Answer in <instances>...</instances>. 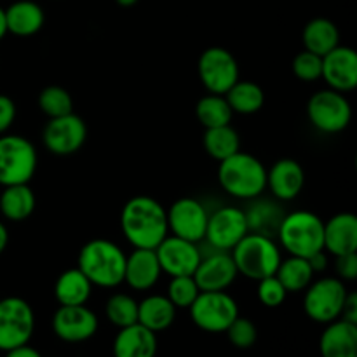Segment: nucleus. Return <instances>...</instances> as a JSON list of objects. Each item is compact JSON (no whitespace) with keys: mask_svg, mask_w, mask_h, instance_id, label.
I'll return each mask as SVG.
<instances>
[{"mask_svg":"<svg viewBox=\"0 0 357 357\" xmlns=\"http://www.w3.org/2000/svg\"><path fill=\"white\" fill-rule=\"evenodd\" d=\"M310 264V267H312L314 274H319V272H324L328 268V255L326 251H317L316 255H312L310 258H307Z\"/></svg>","mask_w":357,"mask_h":357,"instance_id":"37998d69","label":"nucleus"},{"mask_svg":"<svg viewBox=\"0 0 357 357\" xmlns=\"http://www.w3.org/2000/svg\"><path fill=\"white\" fill-rule=\"evenodd\" d=\"M167 215V230L171 236L181 237V239L201 243L206 237V227H208V209L202 202L192 197H181L174 201L166 211Z\"/></svg>","mask_w":357,"mask_h":357,"instance_id":"4468645a","label":"nucleus"},{"mask_svg":"<svg viewBox=\"0 0 357 357\" xmlns=\"http://www.w3.org/2000/svg\"><path fill=\"white\" fill-rule=\"evenodd\" d=\"M105 314H107V319L119 330L131 326V324L138 323V302L131 295L115 293L107 300Z\"/></svg>","mask_w":357,"mask_h":357,"instance_id":"72a5a7b5","label":"nucleus"},{"mask_svg":"<svg viewBox=\"0 0 357 357\" xmlns=\"http://www.w3.org/2000/svg\"><path fill=\"white\" fill-rule=\"evenodd\" d=\"M321 357H357V324L337 319L326 326L319 340Z\"/></svg>","mask_w":357,"mask_h":357,"instance_id":"5701e85b","label":"nucleus"},{"mask_svg":"<svg viewBox=\"0 0 357 357\" xmlns=\"http://www.w3.org/2000/svg\"><path fill=\"white\" fill-rule=\"evenodd\" d=\"M321 79L330 89L349 93L357 87V52L347 45H337L323 56Z\"/></svg>","mask_w":357,"mask_h":357,"instance_id":"a211bd4d","label":"nucleus"},{"mask_svg":"<svg viewBox=\"0 0 357 357\" xmlns=\"http://www.w3.org/2000/svg\"><path fill=\"white\" fill-rule=\"evenodd\" d=\"M237 275L239 272L230 251L216 250L206 257L202 255L194 272V279L201 291H227L236 282Z\"/></svg>","mask_w":357,"mask_h":357,"instance_id":"f3484780","label":"nucleus"},{"mask_svg":"<svg viewBox=\"0 0 357 357\" xmlns=\"http://www.w3.org/2000/svg\"><path fill=\"white\" fill-rule=\"evenodd\" d=\"M94 286L79 267L61 272L56 279L54 296L59 305H86Z\"/></svg>","mask_w":357,"mask_h":357,"instance_id":"bb28decb","label":"nucleus"},{"mask_svg":"<svg viewBox=\"0 0 357 357\" xmlns=\"http://www.w3.org/2000/svg\"><path fill=\"white\" fill-rule=\"evenodd\" d=\"M115 2H117L121 7H131V6H135L138 0H115Z\"/></svg>","mask_w":357,"mask_h":357,"instance_id":"de8ad7c7","label":"nucleus"},{"mask_svg":"<svg viewBox=\"0 0 357 357\" xmlns=\"http://www.w3.org/2000/svg\"><path fill=\"white\" fill-rule=\"evenodd\" d=\"M35 206H37V199L28 183L3 187L0 194V213L9 222H24L33 215Z\"/></svg>","mask_w":357,"mask_h":357,"instance_id":"a878e982","label":"nucleus"},{"mask_svg":"<svg viewBox=\"0 0 357 357\" xmlns=\"http://www.w3.org/2000/svg\"><path fill=\"white\" fill-rule=\"evenodd\" d=\"M307 117L317 131L335 135L349 128L352 121V107L344 93L328 87L310 96L307 103Z\"/></svg>","mask_w":357,"mask_h":357,"instance_id":"6e6552de","label":"nucleus"},{"mask_svg":"<svg viewBox=\"0 0 357 357\" xmlns=\"http://www.w3.org/2000/svg\"><path fill=\"white\" fill-rule=\"evenodd\" d=\"M16 119V105L6 94H0V135H6Z\"/></svg>","mask_w":357,"mask_h":357,"instance_id":"a19ab883","label":"nucleus"},{"mask_svg":"<svg viewBox=\"0 0 357 357\" xmlns=\"http://www.w3.org/2000/svg\"><path fill=\"white\" fill-rule=\"evenodd\" d=\"M176 307L164 295H150L138 302V323L153 333L166 331L176 319Z\"/></svg>","mask_w":357,"mask_h":357,"instance_id":"393cba45","label":"nucleus"},{"mask_svg":"<svg viewBox=\"0 0 357 357\" xmlns=\"http://www.w3.org/2000/svg\"><path fill=\"white\" fill-rule=\"evenodd\" d=\"M282 211L275 204L267 201L257 202L246 211L248 227L250 232L264 234V236H274L278 234L279 223L282 220Z\"/></svg>","mask_w":357,"mask_h":357,"instance_id":"473e14b6","label":"nucleus"},{"mask_svg":"<svg viewBox=\"0 0 357 357\" xmlns=\"http://www.w3.org/2000/svg\"><path fill=\"white\" fill-rule=\"evenodd\" d=\"M35 331V312L20 296L0 300V351L7 352L30 344Z\"/></svg>","mask_w":357,"mask_h":357,"instance_id":"9d476101","label":"nucleus"},{"mask_svg":"<svg viewBox=\"0 0 357 357\" xmlns=\"http://www.w3.org/2000/svg\"><path fill=\"white\" fill-rule=\"evenodd\" d=\"M38 155L33 143L20 135H0V185L30 183Z\"/></svg>","mask_w":357,"mask_h":357,"instance_id":"423d86ee","label":"nucleus"},{"mask_svg":"<svg viewBox=\"0 0 357 357\" xmlns=\"http://www.w3.org/2000/svg\"><path fill=\"white\" fill-rule=\"evenodd\" d=\"M335 272L342 281H356L357 279V253L342 255L335 258Z\"/></svg>","mask_w":357,"mask_h":357,"instance_id":"ea45409f","label":"nucleus"},{"mask_svg":"<svg viewBox=\"0 0 357 357\" xmlns=\"http://www.w3.org/2000/svg\"><path fill=\"white\" fill-rule=\"evenodd\" d=\"M218 181L220 187L232 197L253 201L267 188V167L260 159L239 150L220 160Z\"/></svg>","mask_w":357,"mask_h":357,"instance_id":"f03ea898","label":"nucleus"},{"mask_svg":"<svg viewBox=\"0 0 357 357\" xmlns=\"http://www.w3.org/2000/svg\"><path fill=\"white\" fill-rule=\"evenodd\" d=\"M197 73L211 94H225L239 80V63L223 47H209L199 56Z\"/></svg>","mask_w":357,"mask_h":357,"instance_id":"9b49d317","label":"nucleus"},{"mask_svg":"<svg viewBox=\"0 0 357 357\" xmlns=\"http://www.w3.org/2000/svg\"><path fill=\"white\" fill-rule=\"evenodd\" d=\"M114 357H155L157 333L139 323L119 330L112 345Z\"/></svg>","mask_w":357,"mask_h":357,"instance_id":"4be33fe9","label":"nucleus"},{"mask_svg":"<svg viewBox=\"0 0 357 357\" xmlns=\"http://www.w3.org/2000/svg\"><path fill=\"white\" fill-rule=\"evenodd\" d=\"M155 255L162 272L169 278L194 275L195 268L202 258V251L197 243H192V241L181 239L176 236H167L155 248Z\"/></svg>","mask_w":357,"mask_h":357,"instance_id":"dca6fc26","label":"nucleus"},{"mask_svg":"<svg viewBox=\"0 0 357 357\" xmlns=\"http://www.w3.org/2000/svg\"><path fill=\"white\" fill-rule=\"evenodd\" d=\"M278 237L291 257L310 258L324 250V222L312 211L288 213L279 223Z\"/></svg>","mask_w":357,"mask_h":357,"instance_id":"39448f33","label":"nucleus"},{"mask_svg":"<svg viewBox=\"0 0 357 357\" xmlns=\"http://www.w3.org/2000/svg\"><path fill=\"white\" fill-rule=\"evenodd\" d=\"M302 40L305 51L321 56L340 45V31L337 24L328 17H314L305 24L302 31Z\"/></svg>","mask_w":357,"mask_h":357,"instance_id":"cd10ccee","label":"nucleus"},{"mask_svg":"<svg viewBox=\"0 0 357 357\" xmlns=\"http://www.w3.org/2000/svg\"><path fill=\"white\" fill-rule=\"evenodd\" d=\"M121 230L132 248L155 250L169 236L166 209L153 197L136 195L122 208Z\"/></svg>","mask_w":357,"mask_h":357,"instance_id":"f257e3e1","label":"nucleus"},{"mask_svg":"<svg viewBox=\"0 0 357 357\" xmlns=\"http://www.w3.org/2000/svg\"><path fill=\"white\" fill-rule=\"evenodd\" d=\"M257 282H258V289H257L258 300H260L265 307H268V309H275V307L284 303L286 296H288V291H286L284 286L281 284V281L275 278V274L260 279V281Z\"/></svg>","mask_w":357,"mask_h":357,"instance_id":"58836bf2","label":"nucleus"},{"mask_svg":"<svg viewBox=\"0 0 357 357\" xmlns=\"http://www.w3.org/2000/svg\"><path fill=\"white\" fill-rule=\"evenodd\" d=\"M239 275L260 281V279L274 275L281 264V248L274 237L264 234L248 232L230 251Z\"/></svg>","mask_w":357,"mask_h":357,"instance_id":"20e7f679","label":"nucleus"},{"mask_svg":"<svg viewBox=\"0 0 357 357\" xmlns=\"http://www.w3.org/2000/svg\"><path fill=\"white\" fill-rule=\"evenodd\" d=\"M45 23L44 9L33 0H17L6 9L7 33L16 37H31Z\"/></svg>","mask_w":357,"mask_h":357,"instance_id":"b1692460","label":"nucleus"},{"mask_svg":"<svg viewBox=\"0 0 357 357\" xmlns=\"http://www.w3.org/2000/svg\"><path fill=\"white\" fill-rule=\"evenodd\" d=\"M248 232L246 211L237 206H223L208 216L204 241L216 251H232Z\"/></svg>","mask_w":357,"mask_h":357,"instance_id":"f8f14e48","label":"nucleus"},{"mask_svg":"<svg viewBox=\"0 0 357 357\" xmlns=\"http://www.w3.org/2000/svg\"><path fill=\"white\" fill-rule=\"evenodd\" d=\"M347 295L345 282L337 275L319 278L305 288L303 310L314 323L330 324L342 317Z\"/></svg>","mask_w":357,"mask_h":357,"instance_id":"0eeeda50","label":"nucleus"},{"mask_svg":"<svg viewBox=\"0 0 357 357\" xmlns=\"http://www.w3.org/2000/svg\"><path fill=\"white\" fill-rule=\"evenodd\" d=\"M340 319L349 321V323L357 324V295L356 293H349L347 300H345L344 310H342Z\"/></svg>","mask_w":357,"mask_h":357,"instance_id":"79ce46f5","label":"nucleus"},{"mask_svg":"<svg viewBox=\"0 0 357 357\" xmlns=\"http://www.w3.org/2000/svg\"><path fill=\"white\" fill-rule=\"evenodd\" d=\"M7 243H9V232H7V227L0 222V255L7 248Z\"/></svg>","mask_w":357,"mask_h":357,"instance_id":"a18cd8bd","label":"nucleus"},{"mask_svg":"<svg viewBox=\"0 0 357 357\" xmlns=\"http://www.w3.org/2000/svg\"><path fill=\"white\" fill-rule=\"evenodd\" d=\"M227 337H229L230 344L237 349H250L253 347L255 342L258 338L257 326L251 319L237 316L236 321L227 328Z\"/></svg>","mask_w":357,"mask_h":357,"instance_id":"4c0bfd02","label":"nucleus"},{"mask_svg":"<svg viewBox=\"0 0 357 357\" xmlns=\"http://www.w3.org/2000/svg\"><path fill=\"white\" fill-rule=\"evenodd\" d=\"M162 268L157 260L155 250L135 248L129 257H126L124 282L136 291H149L159 281Z\"/></svg>","mask_w":357,"mask_h":357,"instance_id":"6ab92c4d","label":"nucleus"},{"mask_svg":"<svg viewBox=\"0 0 357 357\" xmlns=\"http://www.w3.org/2000/svg\"><path fill=\"white\" fill-rule=\"evenodd\" d=\"M202 145H204L208 155L220 162V160L227 159V157L234 155L241 150L239 132L230 124L209 128L206 129L204 136H202Z\"/></svg>","mask_w":357,"mask_h":357,"instance_id":"7c9ffc66","label":"nucleus"},{"mask_svg":"<svg viewBox=\"0 0 357 357\" xmlns=\"http://www.w3.org/2000/svg\"><path fill=\"white\" fill-rule=\"evenodd\" d=\"M7 35V26H6V9L0 7V40Z\"/></svg>","mask_w":357,"mask_h":357,"instance_id":"49530a36","label":"nucleus"},{"mask_svg":"<svg viewBox=\"0 0 357 357\" xmlns=\"http://www.w3.org/2000/svg\"><path fill=\"white\" fill-rule=\"evenodd\" d=\"M195 115H197V121L201 122L202 128L209 129L230 124L234 117V112L223 94L209 93L197 101Z\"/></svg>","mask_w":357,"mask_h":357,"instance_id":"2f4dec72","label":"nucleus"},{"mask_svg":"<svg viewBox=\"0 0 357 357\" xmlns=\"http://www.w3.org/2000/svg\"><path fill=\"white\" fill-rule=\"evenodd\" d=\"M77 267L98 288H117L124 282L126 253L108 239L86 243L77 258Z\"/></svg>","mask_w":357,"mask_h":357,"instance_id":"7ed1b4c3","label":"nucleus"},{"mask_svg":"<svg viewBox=\"0 0 357 357\" xmlns=\"http://www.w3.org/2000/svg\"><path fill=\"white\" fill-rule=\"evenodd\" d=\"M87 138V126L82 117L72 114L49 119L42 131L45 150L54 155H73L84 146Z\"/></svg>","mask_w":357,"mask_h":357,"instance_id":"ddd939ff","label":"nucleus"},{"mask_svg":"<svg viewBox=\"0 0 357 357\" xmlns=\"http://www.w3.org/2000/svg\"><path fill=\"white\" fill-rule=\"evenodd\" d=\"M188 309L195 326L206 333H225L239 316V305L227 291H201Z\"/></svg>","mask_w":357,"mask_h":357,"instance_id":"1a4fd4ad","label":"nucleus"},{"mask_svg":"<svg viewBox=\"0 0 357 357\" xmlns=\"http://www.w3.org/2000/svg\"><path fill=\"white\" fill-rule=\"evenodd\" d=\"M324 251L331 257L357 253V216L338 213L324 222Z\"/></svg>","mask_w":357,"mask_h":357,"instance_id":"aec40b11","label":"nucleus"},{"mask_svg":"<svg viewBox=\"0 0 357 357\" xmlns=\"http://www.w3.org/2000/svg\"><path fill=\"white\" fill-rule=\"evenodd\" d=\"M293 73L302 82H316L323 73V58L303 49L293 59Z\"/></svg>","mask_w":357,"mask_h":357,"instance_id":"e433bc0d","label":"nucleus"},{"mask_svg":"<svg viewBox=\"0 0 357 357\" xmlns=\"http://www.w3.org/2000/svg\"><path fill=\"white\" fill-rule=\"evenodd\" d=\"M201 293L194 275H178L171 278L169 286H167V298L171 300L176 309H188Z\"/></svg>","mask_w":357,"mask_h":357,"instance_id":"c9c22d12","label":"nucleus"},{"mask_svg":"<svg viewBox=\"0 0 357 357\" xmlns=\"http://www.w3.org/2000/svg\"><path fill=\"white\" fill-rule=\"evenodd\" d=\"M305 185V171L293 159H281L267 169V187L279 201H293Z\"/></svg>","mask_w":357,"mask_h":357,"instance_id":"412c9836","label":"nucleus"},{"mask_svg":"<svg viewBox=\"0 0 357 357\" xmlns=\"http://www.w3.org/2000/svg\"><path fill=\"white\" fill-rule=\"evenodd\" d=\"M6 357H42V354L37 351V349H33V347H30L28 344H24V345H20V347L7 351Z\"/></svg>","mask_w":357,"mask_h":357,"instance_id":"c03bdc74","label":"nucleus"},{"mask_svg":"<svg viewBox=\"0 0 357 357\" xmlns=\"http://www.w3.org/2000/svg\"><path fill=\"white\" fill-rule=\"evenodd\" d=\"M275 278L281 281L288 293L305 291L307 286L314 281V271L310 267L309 260L302 257L282 258L275 271Z\"/></svg>","mask_w":357,"mask_h":357,"instance_id":"c756f323","label":"nucleus"},{"mask_svg":"<svg viewBox=\"0 0 357 357\" xmlns=\"http://www.w3.org/2000/svg\"><path fill=\"white\" fill-rule=\"evenodd\" d=\"M223 96L229 101L234 114L251 115L261 110L265 103V93L253 80H237Z\"/></svg>","mask_w":357,"mask_h":357,"instance_id":"c85d7f7f","label":"nucleus"},{"mask_svg":"<svg viewBox=\"0 0 357 357\" xmlns=\"http://www.w3.org/2000/svg\"><path fill=\"white\" fill-rule=\"evenodd\" d=\"M100 328L98 316L87 305H59L52 316V331L68 344L87 342Z\"/></svg>","mask_w":357,"mask_h":357,"instance_id":"2eb2a0df","label":"nucleus"},{"mask_svg":"<svg viewBox=\"0 0 357 357\" xmlns=\"http://www.w3.org/2000/svg\"><path fill=\"white\" fill-rule=\"evenodd\" d=\"M38 108L49 119L61 117L73 112L72 94L61 86H47L38 94Z\"/></svg>","mask_w":357,"mask_h":357,"instance_id":"f704fd0d","label":"nucleus"}]
</instances>
